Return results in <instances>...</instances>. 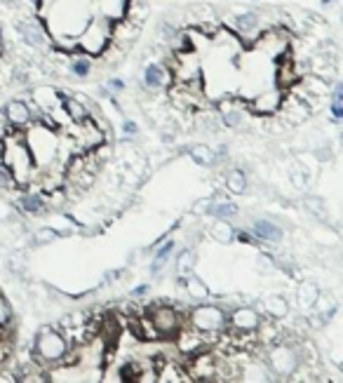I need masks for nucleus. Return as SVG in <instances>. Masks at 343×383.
<instances>
[{"label":"nucleus","mask_w":343,"mask_h":383,"mask_svg":"<svg viewBox=\"0 0 343 383\" xmlns=\"http://www.w3.org/2000/svg\"><path fill=\"white\" fill-rule=\"evenodd\" d=\"M66 348L69 346H66V339L61 336V331L45 329L38 334V339H36V343H33L31 351L36 353L38 362H47L49 367H52V364H57L61 360V355L66 353Z\"/></svg>","instance_id":"obj_1"},{"label":"nucleus","mask_w":343,"mask_h":383,"mask_svg":"<svg viewBox=\"0 0 343 383\" xmlns=\"http://www.w3.org/2000/svg\"><path fill=\"white\" fill-rule=\"evenodd\" d=\"M144 313L151 318V322H153L155 331L160 336H172L184 327L179 308H160V306H155V303H151V306H146Z\"/></svg>","instance_id":"obj_2"},{"label":"nucleus","mask_w":343,"mask_h":383,"mask_svg":"<svg viewBox=\"0 0 343 383\" xmlns=\"http://www.w3.org/2000/svg\"><path fill=\"white\" fill-rule=\"evenodd\" d=\"M111 41V26H109V19H99L94 21V24H89L85 31H82V36L78 38V43H80V50H85L89 54H99L106 50V45Z\"/></svg>","instance_id":"obj_3"},{"label":"nucleus","mask_w":343,"mask_h":383,"mask_svg":"<svg viewBox=\"0 0 343 383\" xmlns=\"http://www.w3.org/2000/svg\"><path fill=\"white\" fill-rule=\"evenodd\" d=\"M188 320L200 331H221L228 322V315L217 306H200L188 313Z\"/></svg>","instance_id":"obj_4"},{"label":"nucleus","mask_w":343,"mask_h":383,"mask_svg":"<svg viewBox=\"0 0 343 383\" xmlns=\"http://www.w3.org/2000/svg\"><path fill=\"white\" fill-rule=\"evenodd\" d=\"M268 364L278 374H291V371L299 367V355H296L291 346H273L268 351Z\"/></svg>","instance_id":"obj_5"},{"label":"nucleus","mask_w":343,"mask_h":383,"mask_svg":"<svg viewBox=\"0 0 343 383\" xmlns=\"http://www.w3.org/2000/svg\"><path fill=\"white\" fill-rule=\"evenodd\" d=\"M278 111H283V116H285V120H289V122H301V120H306L308 118V106H306V101L299 99V97H287L280 101V106H278Z\"/></svg>","instance_id":"obj_6"},{"label":"nucleus","mask_w":343,"mask_h":383,"mask_svg":"<svg viewBox=\"0 0 343 383\" xmlns=\"http://www.w3.org/2000/svg\"><path fill=\"white\" fill-rule=\"evenodd\" d=\"M280 101H283V89H266V92H261L254 99L252 109L261 116H268V113H275V111H278Z\"/></svg>","instance_id":"obj_7"},{"label":"nucleus","mask_w":343,"mask_h":383,"mask_svg":"<svg viewBox=\"0 0 343 383\" xmlns=\"http://www.w3.org/2000/svg\"><path fill=\"white\" fill-rule=\"evenodd\" d=\"M19 33L26 43L33 45V47H43V45L47 43V33H45V29L38 21H21Z\"/></svg>","instance_id":"obj_8"},{"label":"nucleus","mask_w":343,"mask_h":383,"mask_svg":"<svg viewBox=\"0 0 343 383\" xmlns=\"http://www.w3.org/2000/svg\"><path fill=\"white\" fill-rule=\"evenodd\" d=\"M228 322L233 325V329H256V325L261 320H258V315L252 308H235L228 315Z\"/></svg>","instance_id":"obj_9"},{"label":"nucleus","mask_w":343,"mask_h":383,"mask_svg":"<svg viewBox=\"0 0 343 383\" xmlns=\"http://www.w3.org/2000/svg\"><path fill=\"white\" fill-rule=\"evenodd\" d=\"M3 113H5V118H8L10 125H14V127H24L31 118V111L24 101H10L8 109H5Z\"/></svg>","instance_id":"obj_10"},{"label":"nucleus","mask_w":343,"mask_h":383,"mask_svg":"<svg viewBox=\"0 0 343 383\" xmlns=\"http://www.w3.org/2000/svg\"><path fill=\"white\" fill-rule=\"evenodd\" d=\"M127 5H129V0H99V12H101L104 19L118 21V19L125 17Z\"/></svg>","instance_id":"obj_11"},{"label":"nucleus","mask_w":343,"mask_h":383,"mask_svg":"<svg viewBox=\"0 0 343 383\" xmlns=\"http://www.w3.org/2000/svg\"><path fill=\"white\" fill-rule=\"evenodd\" d=\"M252 233H254L256 238L268 240V242H280V240H283V228L275 226L273 221H254Z\"/></svg>","instance_id":"obj_12"},{"label":"nucleus","mask_w":343,"mask_h":383,"mask_svg":"<svg viewBox=\"0 0 343 383\" xmlns=\"http://www.w3.org/2000/svg\"><path fill=\"white\" fill-rule=\"evenodd\" d=\"M299 80H301L299 69H296V66L291 64V61H283V64H280V71H278V83H280V87H283V89L294 87Z\"/></svg>","instance_id":"obj_13"},{"label":"nucleus","mask_w":343,"mask_h":383,"mask_svg":"<svg viewBox=\"0 0 343 383\" xmlns=\"http://www.w3.org/2000/svg\"><path fill=\"white\" fill-rule=\"evenodd\" d=\"M61 106H64L66 116H69V120H73V122H80V120H85V118L89 116L87 109H85V101H82V99H66L64 97Z\"/></svg>","instance_id":"obj_14"},{"label":"nucleus","mask_w":343,"mask_h":383,"mask_svg":"<svg viewBox=\"0 0 343 383\" xmlns=\"http://www.w3.org/2000/svg\"><path fill=\"white\" fill-rule=\"evenodd\" d=\"M144 80H146V85H148V87L157 89V87H162L167 83V73H165L162 66L151 64L148 69H146V73H144Z\"/></svg>","instance_id":"obj_15"},{"label":"nucleus","mask_w":343,"mask_h":383,"mask_svg":"<svg viewBox=\"0 0 343 383\" xmlns=\"http://www.w3.org/2000/svg\"><path fill=\"white\" fill-rule=\"evenodd\" d=\"M188 153H190V157H193L195 162H200V165H212V162H214V157H217L214 151H212L210 146H205V144L190 146Z\"/></svg>","instance_id":"obj_16"},{"label":"nucleus","mask_w":343,"mask_h":383,"mask_svg":"<svg viewBox=\"0 0 343 383\" xmlns=\"http://www.w3.org/2000/svg\"><path fill=\"white\" fill-rule=\"evenodd\" d=\"M226 186H228V190L230 193H235V195H243L245 190H247V177L240 170H233L228 174V182H226Z\"/></svg>","instance_id":"obj_17"},{"label":"nucleus","mask_w":343,"mask_h":383,"mask_svg":"<svg viewBox=\"0 0 343 383\" xmlns=\"http://www.w3.org/2000/svg\"><path fill=\"white\" fill-rule=\"evenodd\" d=\"M19 207L26 214H41L45 210V200H43V195H24V198L19 200Z\"/></svg>","instance_id":"obj_18"},{"label":"nucleus","mask_w":343,"mask_h":383,"mask_svg":"<svg viewBox=\"0 0 343 383\" xmlns=\"http://www.w3.org/2000/svg\"><path fill=\"white\" fill-rule=\"evenodd\" d=\"M207 212L214 214V217H219V219H228V217H235V214H238V207H235L233 202H210Z\"/></svg>","instance_id":"obj_19"},{"label":"nucleus","mask_w":343,"mask_h":383,"mask_svg":"<svg viewBox=\"0 0 343 383\" xmlns=\"http://www.w3.org/2000/svg\"><path fill=\"white\" fill-rule=\"evenodd\" d=\"M221 118H223V122L230 127H240L243 125V111L238 109V106H228V104H223L221 106Z\"/></svg>","instance_id":"obj_20"},{"label":"nucleus","mask_w":343,"mask_h":383,"mask_svg":"<svg viewBox=\"0 0 343 383\" xmlns=\"http://www.w3.org/2000/svg\"><path fill=\"white\" fill-rule=\"evenodd\" d=\"M16 188H19V184H16L14 174L5 165H0V193H12Z\"/></svg>","instance_id":"obj_21"},{"label":"nucleus","mask_w":343,"mask_h":383,"mask_svg":"<svg viewBox=\"0 0 343 383\" xmlns=\"http://www.w3.org/2000/svg\"><path fill=\"white\" fill-rule=\"evenodd\" d=\"M233 233H235V230L230 228V223H226L223 219L212 226V238L219 240V242H230V240H233Z\"/></svg>","instance_id":"obj_22"},{"label":"nucleus","mask_w":343,"mask_h":383,"mask_svg":"<svg viewBox=\"0 0 343 383\" xmlns=\"http://www.w3.org/2000/svg\"><path fill=\"white\" fill-rule=\"evenodd\" d=\"M193 266H195L193 252H181V254H179V259H177L179 275H190V273H193Z\"/></svg>","instance_id":"obj_23"},{"label":"nucleus","mask_w":343,"mask_h":383,"mask_svg":"<svg viewBox=\"0 0 343 383\" xmlns=\"http://www.w3.org/2000/svg\"><path fill=\"white\" fill-rule=\"evenodd\" d=\"M266 311L275 315V318H280V315L287 313V298L283 296H268L266 298Z\"/></svg>","instance_id":"obj_24"},{"label":"nucleus","mask_w":343,"mask_h":383,"mask_svg":"<svg viewBox=\"0 0 343 383\" xmlns=\"http://www.w3.org/2000/svg\"><path fill=\"white\" fill-rule=\"evenodd\" d=\"M320 292L315 289V285H303L299 289V303L303 308H311L315 306V298H318Z\"/></svg>","instance_id":"obj_25"},{"label":"nucleus","mask_w":343,"mask_h":383,"mask_svg":"<svg viewBox=\"0 0 343 383\" xmlns=\"http://www.w3.org/2000/svg\"><path fill=\"white\" fill-rule=\"evenodd\" d=\"M186 287H188V292H190V294H193V296H198V298H205L207 294H210V292H207V285L202 283L200 278H195L193 273L188 275V280H186Z\"/></svg>","instance_id":"obj_26"},{"label":"nucleus","mask_w":343,"mask_h":383,"mask_svg":"<svg viewBox=\"0 0 343 383\" xmlns=\"http://www.w3.org/2000/svg\"><path fill=\"white\" fill-rule=\"evenodd\" d=\"M238 29L243 31V33H252V31H256V26H258V17L252 12V14H243V17H238Z\"/></svg>","instance_id":"obj_27"},{"label":"nucleus","mask_w":343,"mask_h":383,"mask_svg":"<svg viewBox=\"0 0 343 383\" xmlns=\"http://www.w3.org/2000/svg\"><path fill=\"white\" fill-rule=\"evenodd\" d=\"M172 250H174V242H172V240H170V242H165V245H162L160 250H157V256H155L153 266H151V268H153V273H157V270L162 268V263L167 261V256H170V252H172Z\"/></svg>","instance_id":"obj_28"},{"label":"nucleus","mask_w":343,"mask_h":383,"mask_svg":"<svg viewBox=\"0 0 343 383\" xmlns=\"http://www.w3.org/2000/svg\"><path fill=\"white\" fill-rule=\"evenodd\" d=\"M12 325V311H10V303L0 296V327Z\"/></svg>","instance_id":"obj_29"},{"label":"nucleus","mask_w":343,"mask_h":383,"mask_svg":"<svg viewBox=\"0 0 343 383\" xmlns=\"http://www.w3.org/2000/svg\"><path fill=\"white\" fill-rule=\"evenodd\" d=\"M331 113H334V118L343 116V109H341V85H336L334 97H331Z\"/></svg>","instance_id":"obj_30"},{"label":"nucleus","mask_w":343,"mask_h":383,"mask_svg":"<svg viewBox=\"0 0 343 383\" xmlns=\"http://www.w3.org/2000/svg\"><path fill=\"white\" fill-rule=\"evenodd\" d=\"M8 268L12 270V273H21L24 270V256L21 254H12L8 259Z\"/></svg>","instance_id":"obj_31"},{"label":"nucleus","mask_w":343,"mask_h":383,"mask_svg":"<svg viewBox=\"0 0 343 383\" xmlns=\"http://www.w3.org/2000/svg\"><path fill=\"white\" fill-rule=\"evenodd\" d=\"M73 73H76V76H87V73H89V61L87 59H76V61H73Z\"/></svg>","instance_id":"obj_32"},{"label":"nucleus","mask_w":343,"mask_h":383,"mask_svg":"<svg viewBox=\"0 0 343 383\" xmlns=\"http://www.w3.org/2000/svg\"><path fill=\"white\" fill-rule=\"evenodd\" d=\"M54 238H57V230L54 228H45L38 233V242H52Z\"/></svg>","instance_id":"obj_33"},{"label":"nucleus","mask_w":343,"mask_h":383,"mask_svg":"<svg viewBox=\"0 0 343 383\" xmlns=\"http://www.w3.org/2000/svg\"><path fill=\"white\" fill-rule=\"evenodd\" d=\"M210 202H212V200H202V202H198V205L193 207V212H195V214H202V212H207V207H210Z\"/></svg>","instance_id":"obj_34"},{"label":"nucleus","mask_w":343,"mask_h":383,"mask_svg":"<svg viewBox=\"0 0 343 383\" xmlns=\"http://www.w3.org/2000/svg\"><path fill=\"white\" fill-rule=\"evenodd\" d=\"M306 207H311L315 214H322V207H320L318 200H306Z\"/></svg>","instance_id":"obj_35"},{"label":"nucleus","mask_w":343,"mask_h":383,"mask_svg":"<svg viewBox=\"0 0 343 383\" xmlns=\"http://www.w3.org/2000/svg\"><path fill=\"white\" fill-rule=\"evenodd\" d=\"M109 87H111V89H115V92H120V89L125 87V85H122V80H120V78H113V80L109 83Z\"/></svg>","instance_id":"obj_36"},{"label":"nucleus","mask_w":343,"mask_h":383,"mask_svg":"<svg viewBox=\"0 0 343 383\" xmlns=\"http://www.w3.org/2000/svg\"><path fill=\"white\" fill-rule=\"evenodd\" d=\"M146 292H148V285H142V287H137V289H134V296H144Z\"/></svg>","instance_id":"obj_37"},{"label":"nucleus","mask_w":343,"mask_h":383,"mask_svg":"<svg viewBox=\"0 0 343 383\" xmlns=\"http://www.w3.org/2000/svg\"><path fill=\"white\" fill-rule=\"evenodd\" d=\"M125 132L134 134V132H137V125H134V122H125Z\"/></svg>","instance_id":"obj_38"}]
</instances>
